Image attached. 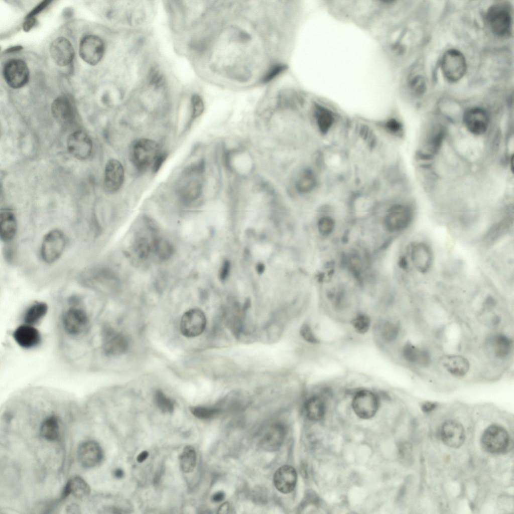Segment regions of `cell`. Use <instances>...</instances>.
<instances>
[{"label": "cell", "instance_id": "1", "mask_svg": "<svg viewBox=\"0 0 514 514\" xmlns=\"http://www.w3.org/2000/svg\"><path fill=\"white\" fill-rule=\"evenodd\" d=\"M131 156L134 166L140 171H144L151 166L154 167L161 155L158 144L149 139H140L133 144Z\"/></svg>", "mask_w": 514, "mask_h": 514}, {"label": "cell", "instance_id": "2", "mask_svg": "<svg viewBox=\"0 0 514 514\" xmlns=\"http://www.w3.org/2000/svg\"><path fill=\"white\" fill-rule=\"evenodd\" d=\"M67 244V238L63 231L52 229L43 237L40 249L43 261L49 264L57 261L63 254Z\"/></svg>", "mask_w": 514, "mask_h": 514}, {"label": "cell", "instance_id": "3", "mask_svg": "<svg viewBox=\"0 0 514 514\" xmlns=\"http://www.w3.org/2000/svg\"><path fill=\"white\" fill-rule=\"evenodd\" d=\"M486 18L492 32L496 36L505 37L511 32L512 19L510 11L505 5L498 4L488 10Z\"/></svg>", "mask_w": 514, "mask_h": 514}, {"label": "cell", "instance_id": "4", "mask_svg": "<svg viewBox=\"0 0 514 514\" xmlns=\"http://www.w3.org/2000/svg\"><path fill=\"white\" fill-rule=\"evenodd\" d=\"M480 443L482 449L488 453L498 454L505 451L509 443L508 433L503 427L492 425L482 433Z\"/></svg>", "mask_w": 514, "mask_h": 514}, {"label": "cell", "instance_id": "5", "mask_svg": "<svg viewBox=\"0 0 514 514\" xmlns=\"http://www.w3.org/2000/svg\"><path fill=\"white\" fill-rule=\"evenodd\" d=\"M441 66L446 79L453 82L460 80L466 70L464 55L455 49L449 50L444 53L441 59Z\"/></svg>", "mask_w": 514, "mask_h": 514}, {"label": "cell", "instance_id": "6", "mask_svg": "<svg viewBox=\"0 0 514 514\" xmlns=\"http://www.w3.org/2000/svg\"><path fill=\"white\" fill-rule=\"evenodd\" d=\"M3 75L9 86L17 89L22 87L28 82L30 73L25 61L20 59H13L5 64Z\"/></svg>", "mask_w": 514, "mask_h": 514}, {"label": "cell", "instance_id": "7", "mask_svg": "<svg viewBox=\"0 0 514 514\" xmlns=\"http://www.w3.org/2000/svg\"><path fill=\"white\" fill-rule=\"evenodd\" d=\"M105 51L102 40L97 36L88 35L83 37L79 43V54L87 64L95 65L102 58Z\"/></svg>", "mask_w": 514, "mask_h": 514}, {"label": "cell", "instance_id": "8", "mask_svg": "<svg viewBox=\"0 0 514 514\" xmlns=\"http://www.w3.org/2000/svg\"><path fill=\"white\" fill-rule=\"evenodd\" d=\"M12 337L21 348L30 350L40 347L43 335L38 327L19 323L12 332Z\"/></svg>", "mask_w": 514, "mask_h": 514}, {"label": "cell", "instance_id": "9", "mask_svg": "<svg viewBox=\"0 0 514 514\" xmlns=\"http://www.w3.org/2000/svg\"><path fill=\"white\" fill-rule=\"evenodd\" d=\"M352 407L358 417L363 419H370L374 416L378 409V398L371 391L360 390L354 395Z\"/></svg>", "mask_w": 514, "mask_h": 514}, {"label": "cell", "instance_id": "10", "mask_svg": "<svg viewBox=\"0 0 514 514\" xmlns=\"http://www.w3.org/2000/svg\"><path fill=\"white\" fill-rule=\"evenodd\" d=\"M206 318L203 312L196 308L186 311L182 316L180 322L182 334L188 337L200 335L205 330Z\"/></svg>", "mask_w": 514, "mask_h": 514}, {"label": "cell", "instance_id": "11", "mask_svg": "<svg viewBox=\"0 0 514 514\" xmlns=\"http://www.w3.org/2000/svg\"><path fill=\"white\" fill-rule=\"evenodd\" d=\"M67 147L68 151L74 158L79 160H85L91 154L92 143L88 135L79 130L69 136Z\"/></svg>", "mask_w": 514, "mask_h": 514}, {"label": "cell", "instance_id": "12", "mask_svg": "<svg viewBox=\"0 0 514 514\" xmlns=\"http://www.w3.org/2000/svg\"><path fill=\"white\" fill-rule=\"evenodd\" d=\"M77 457L80 464L90 468L98 465L102 460V449L98 443L92 440L82 442L77 449Z\"/></svg>", "mask_w": 514, "mask_h": 514}, {"label": "cell", "instance_id": "13", "mask_svg": "<svg viewBox=\"0 0 514 514\" xmlns=\"http://www.w3.org/2000/svg\"><path fill=\"white\" fill-rule=\"evenodd\" d=\"M124 180V171L121 163L114 159H110L106 163L103 180L105 190L110 193L118 191Z\"/></svg>", "mask_w": 514, "mask_h": 514}, {"label": "cell", "instance_id": "14", "mask_svg": "<svg viewBox=\"0 0 514 514\" xmlns=\"http://www.w3.org/2000/svg\"><path fill=\"white\" fill-rule=\"evenodd\" d=\"M412 218L411 209L407 206L398 204L389 210L385 218V225L391 231H400L410 224Z\"/></svg>", "mask_w": 514, "mask_h": 514}, {"label": "cell", "instance_id": "15", "mask_svg": "<svg viewBox=\"0 0 514 514\" xmlns=\"http://www.w3.org/2000/svg\"><path fill=\"white\" fill-rule=\"evenodd\" d=\"M50 53L55 63L60 66H66L70 64L75 55L72 44L63 37L55 39L51 43Z\"/></svg>", "mask_w": 514, "mask_h": 514}, {"label": "cell", "instance_id": "16", "mask_svg": "<svg viewBox=\"0 0 514 514\" xmlns=\"http://www.w3.org/2000/svg\"><path fill=\"white\" fill-rule=\"evenodd\" d=\"M440 437L446 446L458 448L462 446L465 441L464 429L458 421L448 420L445 422L441 427Z\"/></svg>", "mask_w": 514, "mask_h": 514}, {"label": "cell", "instance_id": "17", "mask_svg": "<svg viewBox=\"0 0 514 514\" xmlns=\"http://www.w3.org/2000/svg\"><path fill=\"white\" fill-rule=\"evenodd\" d=\"M463 120L467 129L476 135L484 133L488 127L489 117L482 108L473 107L467 110L464 114Z\"/></svg>", "mask_w": 514, "mask_h": 514}, {"label": "cell", "instance_id": "18", "mask_svg": "<svg viewBox=\"0 0 514 514\" xmlns=\"http://www.w3.org/2000/svg\"><path fill=\"white\" fill-rule=\"evenodd\" d=\"M297 474L295 469L290 465H283L276 471L273 481L278 490L283 493L292 492L296 486Z\"/></svg>", "mask_w": 514, "mask_h": 514}, {"label": "cell", "instance_id": "19", "mask_svg": "<svg viewBox=\"0 0 514 514\" xmlns=\"http://www.w3.org/2000/svg\"><path fill=\"white\" fill-rule=\"evenodd\" d=\"M286 429L281 424H275L269 427L260 440V446L265 451L273 452L278 450L285 437Z\"/></svg>", "mask_w": 514, "mask_h": 514}, {"label": "cell", "instance_id": "20", "mask_svg": "<svg viewBox=\"0 0 514 514\" xmlns=\"http://www.w3.org/2000/svg\"><path fill=\"white\" fill-rule=\"evenodd\" d=\"M52 113L55 119L61 124H68L74 118V111L70 101L61 96L54 100L51 105Z\"/></svg>", "mask_w": 514, "mask_h": 514}, {"label": "cell", "instance_id": "21", "mask_svg": "<svg viewBox=\"0 0 514 514\" xmlns=\"http://www.w3.org/2000/svg\"><path fill=\"white\" fill-rule=\"evenodd\" d=\"M48 311V306L44 302H35L29 306L22 313L19 323L38 327Z\"/></svg>", "mask_w": 514, "mask_h": 514}, {"label": "cell", "instance_id": "22", "mask_svg": "<svg viewBox=\"0 0 514 514\" xmlns=\"http://www.w3.org/2000/svg\"><path fill=\"white\" fill-rule=\"evenodd\" d=\"M411 258L415 267L421 272H426L432 262V253L429 247L424 243H417L412 246Z\"/></svg>", "mask_w": 514, "mask_h": 514}, {"label": "cell", "instance_id": "23", "mask_svg": "<svg viewBox=\"0 0 514 514\" xmlns=\"http://www.w3.org/2000/svg\"><path fill=\"white\" fill-rule=\"evenodd\" d=\"M17 231V222L14 213L9 209L2 210L0 213V236L2 241L12 240Z\"/></svg>", "mask_w": 514, "mask_h": 514}, {"label": "cell", "instance_id": "24", "mask_svg": "<svg viewBox=\"0 0 514 514\" xmlns=\"http://www.w3.org/2000/svg\"><path fill=\"white\" fill-rule=\"evenodd\" d=\"M90 488L86 481L82 478L75 476L68 480L66 484L62 495L65 498L72 494L77 498H84L89 495Z\"/></svg>", "mask_w": 514, "mask_h": 514}, {"label": "cell", "instance_id": "25", "mask_svg": "<svg viewBox=\"0 0 514 514\" xmlns=\"http://www.w3.org/2000/svg\"><path fill=\"white\" fill-rule=\"evenodd\" d=\"M443 365L452 374L461 376L467 372L469 364L466 359L460 355H449L443 359Z\"/></svg>", "mask_w": 514, "mask_h": 514}, {"label": "cell", "instance_id": "26", "mask_svg": "<svg viewBox=\"0 0 514 514\" xmlns=\"http://www.w3.org/2000/svg\"><path fill=\"white\" fill-rule=\"evenodd\" d=\"M305 411L307 417L312 421H318L323 418L325 412V405L323 400L318 396L310 398L305 404Z\"/></svg>", "mask_w": 514, "mask_h": 514}, {"label": "cell", "instance_id": "27", "mask_svg": "<svg viewBox=\"0 0 514 514\" xmlns=\"http://www.w3.org/2000/svg\"><path fill=\"white\" fill-rule=\"evenodd\" d=\"M174 247L171 243L162 237H154L152 242V251L161 260L170 259L174 253Z\"/></svg>", "mask_w": 514, "mask_h": 514}, {"label": "cell", "instance_id": "28", "mask_svg": "<svg viewBox=\"0 0 514 514\" xmlns=\"http://www.w3.org/2000/svg\"><path fill=\"white\" fill-rule=\"evenodd\" d=\"M315 114L319 130L323 134L327 133L331 127L334 121L332 112L324 107L317 105L315 108Z\"/></svg>", "mask_w": 514, "mask_h": 514}, {"label": "cell", "instance_id": "29", "mask_svg": "<svg viewBox=\"0 0 514 514\" xmlns=\"http://www.w3.org/2000/svg\"><path fill=\"white\" fill-rule=\"evenodd\" d=\"M42 436L49 441L55 440L59 435V426L58 418L54 415L47 417L40 427Z\"/></svg>", "mask_w": 514, "mask_h": 514}, {"label": "cell", "instance_id": "30", "mask_svg": "<svg viewBox=\"0 0 514 514\" xmlns=\"http://www.w3.org/2000/svg\"><path fill=\"white\" fill-rule=\"evenodd\" d=\"M316 185V179L314 173L309 169L303 170L299 175L296 182L297 190L302 193L312 191Z\"/></svg>", "mask_w": 514, "mask_h": 514}, {"label": "cell", "instance_id": "31", "mask_svg": "<svg viewBox=\"0 0 514 514\" xmlns=\"http://www.w3.org/2000/svg\"><path fill=\"white\" fill-rule=\"evenodd\" d=\"M196 462V453L191 446H186L180 456V465L181 469L186 473L191 472L194 468Z\"/></svg>", "mask_w": 514, "mask_h": 514}, {"label": "cell", "instance_id": "32", "mask_svg": "<svg viewBox=\"0 0 514 514\" xmlns=\"http://www.w3.org/2000/svg\"><path fill=\"white\" fill-rule=\"evenodd\" d=\"M201 188L200 182L198 180L192 179L183 186L181 190V196L184 201H193L199 197Z\"/></svg>", "mask_w": 514, "mask_h": 514}, {"label": "cell", "instance_id": "33", "mask_svg": "<svg viewBox=\"0 0 514 514\" xmlns=\"http://www.w3.org/2000/svg\"><path fill=\"white\" fill-rule=\"evenodd\" d=\"M494 350L496 356L504 358L511 351L512 343L509 338L504 335H498L494 339Z\"/></svg>", "mask_w": 514, "mask_h": 514}, {"label": "cell", "instance_id": "34", "mask_svg": "<svg viewBox=\"0 0 514 514\" xmlns=\"http://www.w3.org/2000/svg\"><path fill=\"white\" fill-rule=\"evenodd\" d=\"M133 249L137 257L144 260L148 258L152 251V243L145 237H139L135 241Z\"/></svg>", "mask_w": 514, "mask_h": 514}, {"label": "cell", "instance_id": "35", "mask_svg": "<svg viewBox=\"0 0 514 514\" xmlns=\"http://www.w3.org/2000/svg\"><path fill=\"white\" fill-rule=\"evenodd\" d=\"M155 403L164 413H171L174 409V402L167 397L162 391L158 390L154 395Z\"/></svg>", "mask_w": 514, "mask_h": 514}, {"label": "cell", "instance_id": "36", "mask_svg": "<svg viewBox=\"0 0 514 514\" xmlns=\"http://www.w3.org/2000/svg\"><path fill=\"white\" fill-rule=\"evenodd\" d=\"M399 332V326L391 321L384 322L380 328L381 336L387 341H392L396 339Z\"/></svg>", "mask_w": 514, "mask_h": 514}, {"label": "cell", "instance_id": "37", "mask_svg": "<svg viewBox=\"0 0 514 514\" xmlns=\"http://www.w3.org/2000/svg\"><path fill=\"white\" fill-rule=\"evenodd\" d=\"M191 412L196 417L201 419H208L214 417L220 412L215 408L194 407L190 409Z\"/></svg>", "mask_w": 514, "mask_h": 514}, {"label": "cell", "instance_id": "38", "mask_svg": "<svg viewBox=\"0 0 514 514\" xmlns=\"http://www.w3.org/2000/svg\"><path fill=\"white\" fill-rule=\"evenodd\" d=\"M352 325L356 332L363 334L366 333L370 327V319L366 315L360 314L352 320Z\"/></svg>", "mask_w": 514, "mask_h": 514}, {"label": "cell", "instance_id": "39", "mask_svg": "<svg viewBox=\"0 0 514 514\" xmlns=\"http://www.w3.org/2000/svg\"><path fill=\"white\" fill-rule=\"evenodd\" d=\"M419 350L412 343L408 342L404 346L402 354L404 359L407 361L411 363H416Z\"/></svg>", "mask_w": 514, "mask_h": 514}, {"label": "cell", "instance_id": "40", "mask_svg": "<svg viewBox=\"0 0 514 514\" xmlns=\"http://www.w3.org/2000/svg\"><path fill=\"white\" fill-rule=\"evenodd\" d=\"M300 333L302 338L309 343L316 344L319 342L308 324L304 323L302 325L300 329Z\"/></svg>", "mask_w": 514, "mask_h": 514}, {"label": "cell", "instance_id": "41", "mask_svg": "<svg viewBox=\"0 0 514 514\" xmlns=\"http://www.w3.org/2000/svg\"><path fill=\"white\" fill-rule=\"evenodd\" d=\"M319 231L323 235L330 234L334 226L333 220L328 216H324L320 218L318 222Z\"/></svg>", "mask_w": 514, "mask_h": 514}, {"label": "cell", "instance_id": "42", "mask_svg": "<svg viewBox=\"0 0 514 514\" xmlns=\"http://www.w3.org/2000/svg\"><path fill=\"white\" fill-rule=\"evenodd\" d=\"M192 118L194 119L199 116L203 111L204 105L201 98L197 95H194L191 100Z\"/></svg>", "mask_w": 514, "mask_h": 514}, {"label": "cell", "instance_id": "43", "mask_svg": "<svg viewBox=\"0 0 514 514\" xmlns=\"http://www.w3.org/2000/svg\"><path fill=\"white\" fill-rule=\"evenodd\" d=\"M411 87L416 94H422L425 91L426 87L424 79L421 76H417L412 80Z\"/></svg>", "mask_w": 514, "mask_h": 514}, {"label": "cell", "instance_id": "44", "mask_svg": "<svg viewBox=\"0 0 514 514\" xmlns=\"http://www.w3.org/2000/svg\"><path fill=\"white\" fill-rule=\"evenodd\" d=\"M400 457L405 462H411L412 458V446L409 443H404L399 449Z\"/></svg>", "mask_w": 514, "mask_h": 514}, {"label": "cell", "instance_id": "45", "mask_svg": "<svg viewBox=\"0 0 514 514\" xmlns=\"http://www.w3.org/2000/svg\"><path fill=\"white\" fill-rule=\"evenodd\" d=\"M387 130L393 134H397L401 132L402 125L400 122L395 118L389 120L385 124Z\"/></svg>", "mask_w": 514, "mask_h": 514}, {"label": "cell", "instance_id": "46", "mask_svg": "<svg viewBox=\"0 0 514 514\" xmlns=\"http://www.w3.org/2000/svg\"><path fill=\"white\" fill-rule=\"evenodd\" d=\"M430 360L431 356L429 351L425 349H420L416 363L421 366H426L430 363Z\"/></svg>", "mask_w": 514, "mask_h": 514}, {"label": "cell", "instance_id": "47", "mask_svg": "<svg viewBox=\"0 0 514 514\" xmlns=\"http://www.w3.org/2000/svg\"><path fill=\"white\" fill-rule=\"evenodd\" d=\"M444 136V132L442 130H440L432 138L431 141V145L433 152H437L439 150L441 146Z\"/></svg>", "mask_w": 514, "mask_h": 514}, {"label": "cell", "instance_id": "48", "mask_svg": "<svg viewBox=\"0 0 514 514\" xmlns=\"http://www.w3.org/2000/svg\"><path fill=\"white\" fill-rule=\"evenodd\" d=\"M51 2L49 1H43L38 5H37L27 16L26 17H34V16L37 15L40 13L43 9H45Z\"/></svg>", "mask_w": 514, "mask_h": 514}, {"label": "cell", "instance_id": "49", "mask_svg": "<svg viewBox=\"0 0 514 514\" xmlns=\"http://www.w3.org/2000/svg\"><path fill=\"white\" fill-rule=\"evenodd\" d=\"M35 23L36 19L34 17H26V20L23 25L24 31H29L34 26Z\"/></svg>", "mask_w": 514, "mask_h": 514}, {"label": "cell", "instance_id": "50", "mask_svg": "<svg viewBox=\"0 0 514 514\" xmlns=\"http://www.w3.org/2000/svg\"><path fill=\"white\" fill-rule=\"evenodd\" d=\"M230 269L229 263L228 261L224 262L220 272V278L221 280H225L228 275Z\"/></svg>", "mask_w": 514, "mask_h": 514}, {"label": "cell", "instance_id": "51", "mask_svg": "<svg viewBox=\"0 0 514 514\" xmlns=\"http://www.w3.org/2000/svg\"><path fill=\"white\" fill-rule=\"evenodd\" d=\"M437 407V404L432 402H426L421 406L422 410L425 413L430 412Z\"/></svg>", "mask_w": 514, "mask_h": 514}, {"label": "cell", "instance_id": "52", "mask_svg": "<svg viewBox=\"0 0 514 514\" xmlns=\"http://www.w3.org/2000/svg\"><path fill=\"white\" fill-rule=\"evenodd\" d=\"M225 497L224 493L222 491H218L212 496V500L216 502L221 501Z\"/></svg>", "mask_w": 514, "mask_h": 514}, {"label": "cell", "instance_id": "53", "mask_svg": "<svg viewBox=\"0 0 514 514\" xmlns=\"http://www.w3.org/2000/svg\"><path fill=\"white\" fill-rule=\"evenodd\" d=\"M149 453L146 451H144L140 453L137 457V461L138 462L141 463L144 461L148 457Z\"/></svg>", "mask_w": 514, "mask_h": 514}, {"label": "cell", "instance_id": "54", "mask_svg": "<svg viewBox=\"0 0 514 514\" xmlns=\"http://www.w3.org/2000/svg\"><path fill=\"white\" fill-rule=\"evenodd\" d=\"M123 475L124 472L121 469L117 468L114 471V475L117 478H121L123 477Z\"/></svg>", "mask_w": 514, "mask_h": 514}, {"label": "cell", "instance_id": "55", "mask_svg": "<svg viewBox=\"0 0 514 514\" xmlns=\"http://www.w3.org/2000/svg\"><path fill=\"white\" fill-rule=\"evenodd\" d=\"M257 270H258L259 273H262L264 271V266L263 265H262V264H260V265H259L258 266Z\"/></svg>", "mask_w": 514, "mask_h": 514}, {"label": "cell", "instance_id": "56", "mask_svg": "<svg viewBox=\"0 0 514 514\" xmlns=\"http://www.w3.org/2000/svg\"><path fill=\"white\" fill-rule=\"evenodd\" d=\"M21 47H20V46H17V47H15L10 48L9 49V50H8V52H13V51H16V50L17 51V50H20L21 49Z\"/></svg>", "mask_w": 514, "mask_h": 514}, {"label": "cell", "instance_id": "57", "mask_svg": "<svg viewBox=\"0 0 514 514\" xmlns=\"http://www.w3.org/2000/svg\"><path fill=\"white\" fill-rule=\"evenodd\" d=\"M513 156H512V158H511V170H512V171H513Z\"/></svg>", "mask_w": 514, "mask_h": 514}]
</instances>
